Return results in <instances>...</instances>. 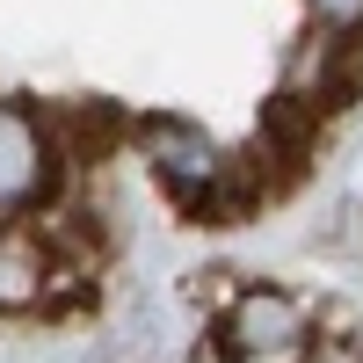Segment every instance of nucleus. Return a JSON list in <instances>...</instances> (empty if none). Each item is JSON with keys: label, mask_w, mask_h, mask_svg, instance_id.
<instances>
[{"label": "nucleus", "mask_w": 363, "mask_h": 363, "mask_svg": "<svg viewBox=\"0 0 363 363\" xmlns=\"http://www.w3.org/2000/svg\"><path fill=\"white\" fill-rule=\"evenodd\" d=\"M131 145L153 160L160 189H167V203L182 211V218L218 225V167H225V153H218V138H211L203 124L153 109V116H131Z\"/></svg>", "instance_id": "1"}, {"label": "nucleus", "mask_w": 363, "mask_h": 363, "mask_svg": "<svg viewBox=\"0 0 363 363\" xmlns=\"http://www.w3.org/2000/svg\"><path fill=\"white\" fill-rule=\"evenodd\" d=\"M211 342L225 349V363H291V356H306L313 320L298 306V291H284V284H240L225 298Z\"/></svg>", "instance_id": "2"}, {"label": "nucleus", "mask_w": 363, "mask_h": 363, "mask_svg": "<svg viewBox=\"0 0 363 363\" xmlns=\"http://www.w3.org/2000/svg\"><path fill=\"white\" fill-rule=\"evenodd\" d=\"M58 182H66V160H58L44 116L22 102H0V225H22L37 211H51Z\"/></svg>", "instance_id": "3"}, {"label": "nucleus", "mask_w": 363, "mask_h": 363, "mask_svg": "<svg viewBox=\"0 0 363 363\" xmlns=\"http://www.w3.org/2000/svg\"><path fill=\"white\" fill-rule=\"evenodd\" d=\"M73 298H95L87 269L58 262L29 218L0 225V313H58V306H73Z\"/></svg>", "instance_id": "4"}, {"label": "nucleus", "mask_w": 363, "mask_h": 363, "mask_svg": "<svg viewBox=\"0 0 363 363\" xmlns=\"http://www.w3.org/2000/svg\"><path fill=\"white\" fill-rule=\"evenodd\" d=\"M320 124H327V116H320L313 102H298L291 87H277V95L262 102V124H255V160L277 174V189H291V182L313 167V153H320Z\"/></svg>", "instance_id": "5"}, {"label": "nucleus", "mask_w": 363, "mask_h": 363, "mask_svg": "<svg viewBox=\"0 0 363 363\" xmlns=\"http://www.w3.org/2000/svg\"><path fill=\"white\" fill-rule=\"evenodd\" d=\"M291 95L313 102L320 116L363 102V37H313L291 66Z\"/></svg>", "instance_id": "6"}, {"label": "nucleus", "mask_w": 363, "mask_h": 363, "mask_svg": "<svg viewBox=\"0 0 363 363\" xmlns=\"http://www.w3.org/2000/svg\"><path fill=\"white\" fill-rule=\"evenodd\" d=\"M37 116L66 167H102L116 145H131V116L116 102H66V109H37Z\"/></svg>", "instance_id": "7"}, {"label": "nucleus", "mask_w": 363, "mask_h": 363, "mask_svg": "<svg viewBox=\"0 0 363 363\" xmlns=\"http://www.w3.org/2000/svg\"><path fill=\"white\" fill-rule=\"evenodd\" d=\"M320 37H363V0H306Z\"/></svg>", "instance_id": "8"}, {"label": "nucleus", "mask_w": 363, "mask_h": 363, "mask_svg": "<svg viewBox=\"0 0 363 363\" xmlns=\"http://www.w3.org/2000/svg\"><path fill=\"white\" fill-rule=\"evenodd\" d=\"M306 363H363V342H349V335H320V342H306Z\"/></svg>", "instance_id": "9"}, {"label": "nucleus", "mask_w": 363, "mask_h": 363, "mask_svg": "<svg viewBox=\"0 0 363 363\" xmlns=\"http://www.w3.org/2000/svg\"><path fill=\"white\" fill-rule=\"evenodd\" d=\"M189 363H225V349H218V342H196V349H189Z\"/></svg>", "instance_id": "10"}]
</instances>
